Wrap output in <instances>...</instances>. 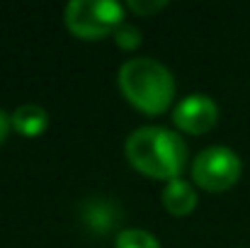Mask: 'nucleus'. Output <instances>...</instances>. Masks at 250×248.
<instances>
[{
  "label": "nucleus",
  "mask_w": 250,
  "mask_h": 248,
  "mask_svg": "<svg viewBox=\"0 0 250 248\" xmlns=\"http://www.w3.org/2000/svg\"><path fill=\"white\" fill-rule=\"evenodd\" d=\"M126 158L144 175L170 182L182 173L187 146L166 127H139L126 139Z\"/></svg>",
  "instance_id": "1"
},
{
  "label": "nucleus",
  "mask_w": 250,
  "mask_h": 248,
  "mask_svg": "<svg viewBox=\"0 0 250 248\" xmlns=\"http://www.w3.org/2000/svg\"><path fill=\"white\" fill-rule=\"evenodd\" d=\"M119 88L124 97L146 114L167 110L175 97L172 73L156 59H131L119 68Z\"/></svg>",
  "instance_id": "2"
},
{
  "label": "nucleus",
  "mask_w": 250,
  "mask_h": 248,
  "mask_svg": "<svg viewBox=\"0 0 250 248\" xmlns=\"http://www.w3.org/2000/svg\"><path fill=\"white\" fill-rule=\"evenodd\" d=\"M66 27L81 39H102L124 22V7L112 0H73L66 5Z\"/></svg>",
  "instance_id": "3"
},
{
  "label": "nucleus",
  "mask_w": 250,
  "mask_h": 248,
  "mask_svg": "<svg viewBox=\"0 0 250 248\" xmlns=\"http://www.w3.org/2000/svg\"><path fill=\"white\" fill-rule=\"evenodd\" d=\"M241 168L243 165L236 151L226 146H209L194 158L192 178L207 192H224L236 185V180L241 178Z\"/></svg>",
  "instance_id": "4"
},
{
  "label": "nucleus",
  "mask_w": 250,
  "mask_h": 248,
  "mask_svg": "<svg viewBox=\"0 0 250 248\" xmlns=\"http://www.w3.org/2000/svg\"><path fill=\"white\" fill-rule=\"evenodd\" d=\"M172 122L187 134H204L219 122V107L209 95L194 92L180 100L172 112Z\"/></svg>",
  "instance_id": "5"
},
{
  "label": "nucleus",
  "mask_w": 250,
  "mask_h": 248,
  "mask_svg": "<svg viewBox=\"0 0 250 248\" xmlns=\"http://www.w3.org/2000/svg\"><path fill=\"white\" fill-rule=\"evenodd\" d=\"M163 204H166V209L170 214L185 217V214H189L197 207V192H194V187L187 180L175 178V180L167 182L166 190H163Z\"/></svg>",
  "instance_id": "6"
},
{
  "label": "nucleus",
  "mask_w": 250,
  "mask_h": 248,
  "mask_svg": "<svg viewBox=\"0 0 250 248\" xmlns=\"http://www.w3.org/2000/svg\"><path fill=\"white\" fill-rule=\"evenodd\" d=\"M10 122H12V127L20 134H24V136H39L46 129V124H49V114L39 105H20L12 112Z\"/></svg>",
  "instance_id": "7"
},
{
  "label": "nucleus",
  "mask_w": 250,
  "mask_h": 248,
  "mask_svg": "<svg viewBox=\"0 0 250 248\" xmlns=\"http://www.w3.org/2000/svg\"><path fill=\"white\" fill-rule=\"evenodd\" d=\"M114 248H161L153 234L144 231V229H124L117 234Z\"/></svg>",
  "instance_id": "8"
},
{
  "label": "nucleus",
  "mask_w": 250,
  "mask_h": 248,
  "mask_svg": "<svg viewBox=\"0 0 250 248\" xmlns=\"http://www.w3.org/2000/svg\"><path fill=\"white\" fill-rule=\"evenodd\" d=\"M114 42H117V46H122V49H136V46L141 44V32H139L134 24L122 22V24L114 29Z\"/></svg>",
  "instance_id": "9"
},
{
  "label": "nucleus",
  "mask_w": 250,
  "mask_h": 248,
  "mask_svg": "<svg viewBox=\"0 0 250 248\" xmlns=\"http://www.w3.org/2000/svg\"><path fill=\"white\" fill-rule=\"evenodd\" d=\"M129 7H131L134 12H139V15H151V12H156V10H163L166 2H161V0H156V2H139V0H131Z\"/></svg>",
  "instance_id": "10"
},
{
  "label": "nucleus",
  "mask_w": 250,
  "mask_h": 248,
  "mask_svg": "<svg viewBox=\"0 0 250 248\" xmlns=\"http://www.w3.org/2000/svg\"><path fill=\"white\" fill-rule=\"evenodd\" d=\"M10 124H12V122H10V117H7V114H5V112L0 110V144H2V141L7 139V132H10Z\"/></svg>",
  "instance_id": "11"
}]
</instances>
